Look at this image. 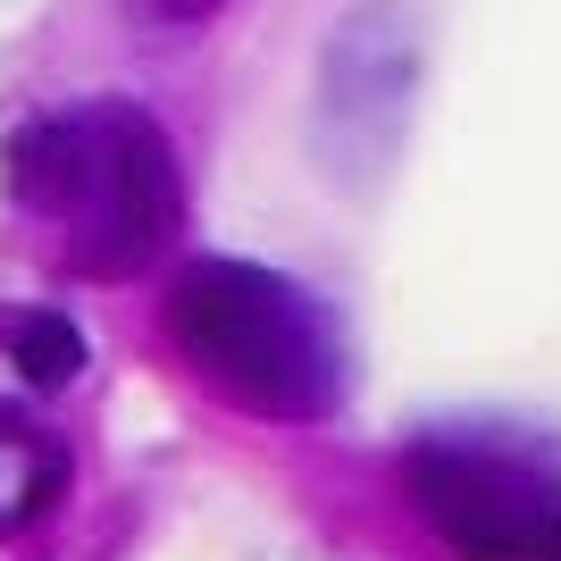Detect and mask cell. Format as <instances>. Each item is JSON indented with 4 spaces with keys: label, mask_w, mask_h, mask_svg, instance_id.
Returning a JSON list of instances; mask_svg holds the SVG:
<instances>
[{
    "label": "cell",
    "mask_w": 561,
    "mask_h": 561,
    "mask_svg": "<svg viewBox=\"0 0 561 561\" xmlns=\"http://www.w3.org/2000/svg\"><path fill=\"white\" fill-rule=\"evenodd\" d=\"M411 503L427 528L469 561H553L561 553V494L503 445H469V436H427L402 453Z\"/></svg>",
    "instance_id": "3"
},
{
    "label": "cell",
    "mask_w": 561,
    "mask_h": 561,
    "mask_svg": "<svg viewBox=\"0 0 561 561\" xmlns=\"http://www.w3.org/2000/svg\"><path fill=\"white\" fill-rule=\"evenodd\" d=\"M9 193L76 234L84 277H135L185 227V176L160 117L135 101H84L68 117H34L9 135Z\"/></svg>",
    "instance_id": "1"
},
{
    "label": "cell",
    "mask_w": 561,
    "mask_h": 561,
    "mask_svg": "<svg viewBox=\"0 0 561 561\" xmlns=\"http://www.w3.org/2000/svg\"><path fill=\"white\" fill-rule=\"evenodd\" d=\"M0 344H9L18 377H25V386H43V394L84 369V335H76L59 310H0Z\"/></svg>",
    "instance_id": "4"
},
{
    "label": "cell",
    "mask_w": 561,
    "mask_h": 561,
    "mask_svg": "<svg viewBox=\"0 0 561 561\" xmlns=\"http://www.w3.org/2000/svg\"><path fill=\"white\" fill-rule=\"evenodd\" d=\"M168 344L260 420H328L344 402L335 319L252 260H185L168 285Z\"/></svg>",
    "instance_id": "2"
},
{
    "label": "cell",
    "mask_w": 561,
    "mask_h": 561,
    "mask_svg": "<svg viewBox=\"0 0 561 561\" xmlns=\"http://www.w3.org/2000/svg\"><path fill=\"white\" fill-rule=\"evenodd\" d=\"M160 9H168V18H210L218 0H160Z\"/></svg>",
    "instance_id": "5"
}]
</instances>
